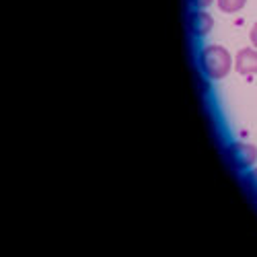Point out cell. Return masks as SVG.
I'll return each mask as SVG.
<instances>
[{
  "mask_svg": "<svg viewBox=\"0 0 257 257\" xmlns=\"http://www.w3.org/2000/svg\"><path fill=\"white\" fill-rule=\"evenodd\" d=\"M194 3H196V7H198V9H206V7H210V5H212V0H194Z\"/></svg>",
  "mask_w": 257,
  "mask_h": 257,
  "instance_id": "obj_6",
  "label": "cell"
},
{
  "mask_svg": "<svg viewBox=\"0 0 257 257\" xmlns=\"http://www.w3.org/2000/svg\"><path fill=\"white\" fill-rule=\"evenodd\" d=\"M234 68L239 74H257V48H245L234 58Z\"/></svg>",
  "mask_w": 257,
  "mask_h": 257,
  "instance_id": "obj_2",
  "label": "cell"
},
{
  "mask_svg": "<svg viewBox=\"0 0 257 257\" xmlns=\"http://www.w3.org/2000/svg\"><path fill=\"white\" fill-rule=\"evenodd\" d=\"M212 27H214V19L206 11L200 9L198 13H194V17H191V29H194L196 35H200V37L208 35L212 31Z\"/></svg>",
  "mask_w": 257,
  "mask_h": 257,
  "instance_id": "obj_4",
  "label": "cell"
},
{
  "mask_svg": "<svg viewBox=\"0 0 257 257\" xmlns=\"http://www.w3.org/2000/svg\"><path fill=\"white\" fill-rule=\"evenodd\" d=\"M202 66H204V72L210 78L220 80L232 68V56L222 46H208L202 52Z\"/></svg>",
  "mask_w": 257,
  "mask_h": 257,
  "instance_id": "obj_1",
  "label": "cell"
},
{
  "mask_svg": "<svg viewBox=\"0 0 257 257\" xmlns=\"http://www.w3.org/2000/svg\"><path fill=\"white\" fill-rule=\"evenodd\" d=\"M251 44L257 48V23H255L253 29H251Z\"/></svg>",
  "mask_w": 257,
  "mask_h": 257,
  "instance_id": "obj_7",
  "label": "cell"
},
{
  "mask_svg": "<svg viewBox=\"0 0 257 257\" xmlns=\"http://www.w3.org/2000/svg\"><path fill=\"white\" fill-rule=\"evenodd\" d=\"M247 0H218V9L222 13H239Z\"/></svg>",
  "mask_w": 257,
  "mask_h": 257,
  "instance_id": "obj_5",
  "label": "cell"
},
{
  "mask_svg": "<svg viewBox=\"0 0 257 257\" xmlns=\"http://www.w3.org/2000/svg\"><path fill=\"white\" fill-rule=\"evenodd\" d=\"M232 153H234V161H237L241 167H251L257 161V146L255 144L241 142L232 148Z\"/></svg>",
  "mask_w": 257,
  "mask_h": 257,
  "instance_id": "obj_3",
  "label": "cell"
}]
</instances>
